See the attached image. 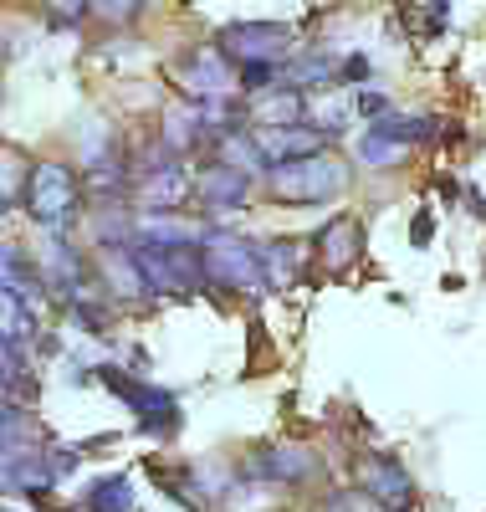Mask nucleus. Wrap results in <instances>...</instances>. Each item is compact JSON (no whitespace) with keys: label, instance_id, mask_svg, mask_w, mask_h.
I'll use <instances>...</instances> for the list:
<instances>
[{"label":"nucleus","instance_id":"f257e3e1","mask_svg":"<svg viewBox=\"0 0 486 512\" xmlns=\"http://www.w3.org/2000/svg\"><path fill=\"white\" fill-rule=\"evenodd\" d=\"M93 374H98V384H103L113 400H123L128 410H134L139 436H154V441H174V436H180L185 415H180V400H174L169 390L149 384L144 374H134L128 364H98Z\"/></svg>","mask_w":486,"mask_h":512},{"label":"nucleus","instance_id":"f03ea898","mask_svg":"<svg viewBox=\"0 0 486 512\" xmlns=\"http://www.w3.org/2000/svg\"><path fill=\"white\" fill-rule=\"evenodd\" d=\"M200 251H205V277H210L215 303L272 292L267 272H261V241H246V236H231V231H210Z\"/></svg>","mask_w":486,"mask_h":512},{"label":"nucleus","instance_id":"7ed1b4c3","mask_svg":"<svg viewBox=\"0 0 486 512\" xmlns=\"http://www.w3.org/2000/svg\"><path fill=\"white\" fill-rule=\"evenodd\" d=\"M200 246L205 241H185V246H139L134 241L154 303H185V297H195V292H210L205 251Z\"/></svg>","mask_w":486,"mask_h":512},{"label":"nucleus","instance_id":"20e7f679","mask_svg":"<svg viewBox=\"0 0 486 512\" xmlns=\"http://www.w3.org/2000/svg\"><path fill=\"white\" fill-rule=\"evenodd\" d=\"M343 190H348V164L333 154H313V159H292V164L267 169V195L277 205H328Z\"/></svg>","mask_w":486,"mask_h":512},{"label":"nucleus","instance_id":"39448f33","mask_svg":"<svg viewBox=\"0 0 486 512\" xmlns=\"http://www.w3.org/2000/svg\"><path fill=\"white\" fill-rule=\"evenodd\" d=\"M82 195H87V185L72 164L41 159L31 169V185H26V210H31L36 226H47V236H67V226L77 221Z\"/></svg>","mask_w":486,"mask_h":512},{"label":"nucleus","instance_id":"423d86ee","mask_svg":"<svg viewBox=\"0 0 486 512\" xmlns=\"http://www.w3.org/2000/svg\"><path fill=\"white\" fill-rule=\"evenodd\" d=\"M215 47L226 52L236 67L251 62H287L297 52V31L282 21H231L215 31Z\"/></svg>","mask_w":486,"mask_h":512},{"label":"nucleus","instance_id":"0eeeda50","mask_svg":"<svg viewBox=\"0 0 486 512\" xmlns=\"http://www.w3.org/2000/svg\"><path fill=\"white\" fill-rule=\"evenodd\" d=\"M353 482H359V492H369L384 512H415V502H420L415 477L405 472V461L389 456V451H364L353 461Z\"/></svg>","mask_w":486,"mask_h":512},{"label":"nucleus","instance_id":"6e6552de","mask_svg":"<svg viewBox=\"0 0 486 512\" xmlns=\"http://www.w3.org/2000/svg\"><path fill=\"white\" fill-rule=\"evenodd\" d=\"M174 77H180V88L190 103H205V98H231V88H241V67L226 57L210 41V47H195L180 57V67H174Z\"/></svg>","mask_w":486,"mask_h":512},{"label":"nucleus","instance_id":"1a4fd4ad","mask_svg":"<svg viewBox=\"0 0 486 512\" xmlns=\"http://www.w3.org/2000/svg\"><path fill=\"white\" fill-rule=\"evenodd\" d=\"M323 472V461L313 446H292V441H267L246 456V477L251 482H282V487H302Z\"/></svg>","mask_w":486,"mask_h":512},{"label":"nucleus","instance_id":"9d476101","mask_svg":"<svg viewBox=\"0 0 486 512\" xmlns=\"http://www.w3.org/2000/svg\"><path fill=\"white\" fill-rule=\"evenodd\" d=\"M251 185H256V175H246L241 164L220 159V154L195 169V200L210 210V216H236V210L246 205V195H251Z\"/></svg>","mask_w":486,"mask_h":512},{"label":"nucleus","instance_id":"9b49d317","mask_svg":"<svg viewBox=\"0 0 486 512\" xmlns=\"http://www.w3.org/2000/svg\"><path fill=\"white\" fill-rule=\"evenodd\" d=\"M251 139H256L261 154H267V164L313 159V154H328V144H333L313 123H251Z\"/></svg>","mask_w":486,"mask_h":512},{"label":"nucleus","instance_id":"f8f14e48","mask_svg":"<svg viewBox=\"0 0 486 512\" xmlns=\"http://www.w3.org/2000/svg\"><path fill=\"white\" fill-rule=\"evenodd\" d=\"M36 262H41V272H47L52 303L72 308L77 297H87V292H93V272H87V262H82V256L72 251V241H67V236H52V241H47V251H41Z\"/></svg>","mask_w":486,"mask_h":512},{"label":"nucleus","instance_id":"ddd939ff","mask_svg":"<svg viewBox=\"0 0 486 512\" xmlns=\"http://www.w3.org/2000/svg\"><path fill=\"white\" fill-rule=\"evenodd\" d=\"M134 200L149 210V216H180V210L195 200V175L174 159L164 169H149V175H139L134 185Z\"/></svg>","mask_w":486,"mask_h":512},{"label":"nucleus","instance_id":"4468645a","mask_svg":"<svg viewBox=\"0 0 486 512\" xmlns=\"http://www.w3.org/2000/svg\"><path fill=\"white\" fill-rule=\"evenodd\" d=\"M98 277H103L113 303H149V282H144L134 241L128 246H98Z\"/></svg>","mask_w":486,"mask_h":512},{"label":"nucleus","instance_id":"2eb2a0df","mask_svg":"<svg viewBox=\"0 0 486 512\" xmlns=\"http://www.w3.org/2000/svg\"><path fill=\"white\" fill-rule=\"evenodd\" d=\"M313 256H318V267L323 272H348L353 262L364 256V221L359 216H333L318 236H313Z\"/></svg>","mask_w":486,"mask_h":512},{"label":"nucleus","instance_id":"dca6fc26","mask_svg":"<svg viewBox=\"0 0 486 512\" xmlns=\"http://www.w3.org/2000/svg\"><path fill=\"white\" fill-rule=\"evenodd\" d=\"M0 287L26 297V303L41 313L52 303V287H47V272H41V262H31V256L21 246H0Z\"/></svg>","mask_w":486,"mask_h":512},{"label":"nucleus","instance_id":"f3484780","mask_svg":"<svg viewBox=\"0 0 486 512\" xmlns=\"http://www.w3.org/2000/svg\"><path fill=\"white\" fill-rule=\"evenodd\" d=\"M343 82V62L333 52H292L282 62V88L313 93V88H338Z\"/></svg>","mask_w":486,"mask_h":512},{"label":"nucleus","instance_id":"a211bd4d","mask_svg":"<svg viewBox=\"0 0 486 512\" xmlns=\"http://www.w3.org/2000/svg\"><path fill=\"white\" fill-rule=\"evenodd\" d=\"M302 267H307L302 241H261V272H267V287H287Z\"/></svg>","mask_w":486,"mask_h":512},{"label":"nucleus","instance_id":"6ab92c4d","mask_svg":"<svg viewBox=\"0 0 486 512\" xmlns=\"http://www.w3.org/2000/svg\"><path fill=\"white\" fill-rule=\"evenodd\" d=\"M82 512H134V482L108 472V477H93L82 492Z\"/></svg>","mask_w":486,"mask_h":512},{"label":"nucleus","instance_id":"aec40b11","mask_svg":"<svg viewBox=\"0 0 486 512\" xmlns=\"http://www.w3.org/2000/svg\"><path fill=\"white\" fill-rule=\"evenodd\" d=\"M251 118L256 123H307V93L297 88H272L251 103Z\"/></svg>","mask_w":486,"mask_h":512},{"label":"nucleus","instance_id":"412c9836","mask_svg":"<svg viewBox=\"0 0 486 512\" xmlns=\"http://www.w3.org/2000/svg\"><path fill=\"white\" fill-rule=\"evenodd\" d=\"M36 323H41V313L26 303V297L0 287V333H6L11 344H36Z\"/></svg>","mask_w":486,"mask_h":512},{"label":"nucleus","instance_id":"4be33fe9","mask_svg":"<svg viewBox=\"0 0 486 512\" xmlns=\"http://www.w3.org/2000/svg\"><path fill=\"white\" fill-rule=\"evenodd\" d=\"M353 159H359L364 169H394V164H405V159H410V144H400V139L379 134V128L369 123V134L359 139V149H353Z\"/></svg>","mask_w":486,"mask_h":512},{"label":"nucleus","instance_id":"5701e85b","mask_svg":"<svg viewBox=\"0 0 486 512\" xmlns=\"http://www.w3.org/2000/svg\"><path fill=\"white\" fill-rule=\"evenodd\" d=\"M31 159L16 149H0V205H26V185H31Z\"/></svg>","mask_w":486,"mask_h":512},{"label":"nucleus","instance_id":"b1692460","mask_svg":"<svg viewBox=\"0 0 486 512\" xmlns=\"http://www.w3.org/2000/svg\"><path fill=\"white\" fill-rule=\"evenodd\" d=\"M348 118H359V113H353V98H348V103H343V98H323V103H313V108H307V123H313V128H323L328 139H338V134H343V128H348Z\"/></svg>","mask_w":486,"mask_h":512},{"label":"nucleus","instance_id":"393cba45","mask_svg":"<svg viewBox=\"0 0 486 512\" xmlns=\"http://www.w3.org/2000/svg\"><path fill=\"white\" fill-rule=\"evenodd\" d=\"M67 313H72V323H77L82 333H108V328H113V313H108V303H98L93 292H87V297H77V303H72Z\"/></svg>","mask_w":486,"mask_h":512},{"label":"nucleus","instance_id":"a878e982","mask_svg":"<svg viewBox=\"0 0 486 512\" xmlns=\"http://www.w3.org/2000/svg\"><path fill=\"white\" fill-rule=\"evenodd\" d=\"M93 16L108 26H134L144 16V0H93Z\"/></svg>","mask_w":486,"mask_h":512},{"label":"nucleus","instance_id":"bb28decb","mask_svg":"<svg viewBox=\"0 0 486 512\" xmlns=\"http://www.w3.org/2000/svg\"><path fill=\"white\" fill-rule=\"evenodd\" d=\"M87 11H93V0H47V26L52 31H72Z\"/></svg>","mask_w":486,"mask_h":512},{"label":"nucleus","instance_id":"cd10ccee","mask_svg":"<svg viewBox=\"0 0 486 512\" xmlns=\"http://www.w3.org/2000/svg\"><path fill=\"white\" fill-rule=\"evenodd\" d=\"M353 113L369 118V123H379V118H384V113H394V108H389V98H384V93L364 88V93H353Z\"/></svg>","mask_w":486,"mask_h":512},{"label":"nucleus","instance_id":"c85d7f7f","mask_svg":"<svg viewBox=\"0 0 486 512\" xmlns=\"http://www.w3.org/2000/svg\"><path fill=\"white\" fill-rule=\"evenodd\" d=\"M369 77H374V62H369L364 52L343 57V82H353V88H359V82H369Z\"/></svg>","mask_w":486,"mask_h":512},{"label":"nucleus","instance_id":"c756f323","mask_svg":"<svg viewBox=\"0 0 486 512\" xmlns=\"http://www.w3.org/2000/svg\"><path fill=\"white\" fill-rule=\"evenodd\" d=\"M410 241L415 246H430L435 241V216H430V210H420V216L410 221Z\"/></svg>","mask_w":486,"mask_h":512},{"label":"nucleus","instance_id":"7c9ffc66","mask_svg":"<svg viewBox=\"0 0 486 512\" xmlns=\"http://www.w3.org/2000/svg\"><path fill=\"white\" fill-rule=\"evenodd\" d=\"M0 512H31V507H0Z\"/></svg>","mask_w":486,"mask_h":512}]
</instances>
